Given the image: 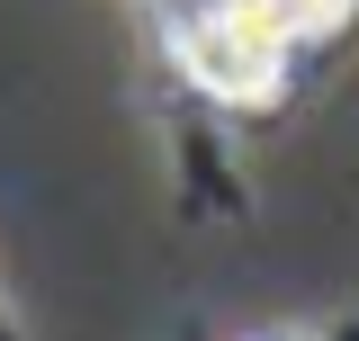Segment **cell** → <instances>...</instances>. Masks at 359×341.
Instances as JSON below:
<instances>
[{
	"instance_id": "1",
	"label": "cell",
	"mask_w": 359,
	"mask_h": 341,
	"mask_svg": "<svg viewBox=\"0 0 359 341\" xmlns=\"http://www.w3.org/2000/svg\"><path fill=\"white\" fill-rule=\"evenodd\" d=\"M162 54L216 108H269L287 90V63H297L287 27L261 0H171L162 9Z\"/></svg>"
},
{
	"instance_id": "2",
	"label": "cell",
	"mask_w": 359,
	"mask_h": 341,
	"mask_svg": "<svg viewBox=\"0 0 359 341\" xmlns=\"http://www.w3.org/2000/svg\"><path fill=\"white\" fill-rule=\"evenodd\" d=\"M261 9L287 27V45H297V54H306V45H332V36L359 18V0H261Z\"/></svg>"
},
{
	"instance_id": "3",
	"label": "cell",
	"mask_w": 359,
	"mask_h": 341,
	"mask_svg": "<svg viewBox=\"0 0 359 341\" xmlns=\"http://www.w3.org/2000/svg\"><path fill=\"white\" fill-rule=\"evenodd\" d=\"M0 341H18V314H9V305H0Z\"/></svg>"
},
{
	"instance_id": "4",
	"label": "cell",
	"mask_w": 359,
	"mask_h": 341,
	"mask_svg": "<svg viewBox=\"0 0 359 341\" xmlns=\"http://www.w3.org/2000/svg\"><path fill=\"white\" fill-rule=\"evenodd\" d=\"M269 341H287V333H269Z\"/></svg>"
}]
</instances>
